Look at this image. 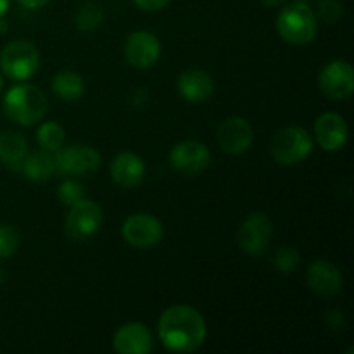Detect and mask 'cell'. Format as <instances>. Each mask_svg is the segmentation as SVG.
<instances>
[{
	"instance_id": "6da1fadb",
	"label": "cell",
	"mask_w": 354,
	"mask_h": 354,
	"mask_svg": "<svg viewBox=\"0 0 354 354\" xmlns=\"http://www.w3.org/2000/svg\"><path fill=\"white\" fill-rule=\"evenodd\" d=\"M158 334L168 351L194 353L206 341L207 325L196 308L175 304L159 317Z\"/></svg>"
},
{
	"instance_id": "7a4b0ae2",
	"label": "cell",
	"mask_w": 354,
	"mask_h": 354,
	"mask_svg": "<svg viewBox=\"0 0 354 354\" xmlns=\"http://www.w3.org/2000/svg\"><path fill=\"white\" fill-rule=\"evenodd\" d=\"M2 106L10 121L21 127H31L47 114V97L38 86L23 82L6 93Z\"/></svg>"
},
{
	"instance_id": "3957f363",
	"label": "cell",
	"mask_w": 354,
	"mask_h": 354,
	"mask_svg": "<svg viewBox=\"0 0 354 354\" xmlns=\"http://www.w3.org/2000/svg\"><path fill=\"white\" fill-rule=\"evenodd\" d=\"M277 31L290 45H308L317 38L318 19L306 2H292L280 10Z\"/></svg>"
},
{
	"instance_id": "277c9868",
	"label": "cell",
	"mask_w": 354,
	"mask_h": 354,
	"mask_svg": "<svg viewBox=\"0 0 354 354\" xmlns=\"http://www.w3.org/2000/svg\"><path fill=\"white\" fill-rule=\"evenodd\" d=\"M273 159L280 166H296L313 152V137L303 127L280 128L270 145Z\"/></svg>"
},
{
	"instance_id": "5b68a950",
	"label": "cell",
	"mask_w": 354,
	"mask_h": 354,
	"mask_svg": "<svg viewBox=\"0 0 354 354\" xmlns=\"http://www.w3.org/2000/svg\"><path fill=\"white\" fill-rule=\"evenodd\" d=\"M0 68L7 78L26 82L40 68L38 48L28 40L9 41L0 52Z\"/></svg>"
},
{
	"instance_id": "8992f818",
	"label": "cell",
	"mask_w": 354,
	"mask_h": 354,
	"mask_svg": "<svg viewBox=\"0 0 354 354\" xmlns=\"http://www.w3.org/2000/svg\"><path fill=\"white\" fill-rule=\"evenodd\" d=\"M54 162L55 173L69 176H85L100 168L102 158L92 145L75 144L57 149L54 152Z\"/></svg>"
},
{
	"instance_id": "52a82bcc",
	"label": "cell",
	"mask_w": 354,
	"mask_h": 354,
	"mask_svg": "<svg viewBox=\"0 0 354 354\" xmlns=\"http://www.w3.org/2000/svg\"><path fill=\"white\" fill-rule=\"evenodd\" d=\"M104 223V211L95 201L83 199L69 207L64 232L73 241H85L95 235Z\"/></svg>"
},
{
	"instance_id": "ba28073f",
	"label": "cell",
	"mask_w": 354,
	"mask_h": 354,
	"mask_svg": "<svg viewBox=\"0 0 354 354\" xmlns=\"http://www.w3.org/2000/svg\"><path fill=\"white\" fill-rule=\"evenodd\" d=\"M273 237V223L270 216L261 211L248 214L239 228L237 241L239 248L248 256H261L268 249L270 241Z\"/></svg>"
},
{
	"instance_id": "9c48e42d",
	"label": "cell",
	"mask_w": 354,
	"mask_h": 354,
	"mask_svg": "<svg viewBox=\"0 0 354 354\" xmlns=\"http://www.w3.org/2000/svg\"><path fill=\"white\" fill-rule=\"evenodd\" d=\"M211 162V152L199 140H183L169 151V166L180 175L197 176L206 171Z\"/></svg>"
},
{
	"instance_id": "30bf717a",
	"label": "cell",
	"mask_w": 354,
	"mask_h": 354,
	"mask_svg": "<svg viewBox=\"0 0 354 354\" xmlns=\"http://www.w3.org/2000/svg\"><path fill=\"white\" fill-rule=\"evenodd\" d=\"M123 239L137 249H149L159 244L165 235L162 223L151 213H135L124 220Z\"/></svg>"
},
{
	"instance_id": "8fae6325",
	"label": "cell",
	"mask_w": 354,
	"mask_h": 354,
	"mask_svg": "<svg viewBox=\"0 0 354 354\" xmlns=\"http://www.w3.org/2000/svg\"><path fill=\"white\" fill-rule=\"evenodd\" d=\"M318 86L328 99L344 100L354 92V69L348 61H332L322 68Z\"/></svg>"
},
{
	"instance_id": "7c38bea8",
	"label": "cell",
	"mask_w": 354,
	"mask_h": 354,
	"mask_svg": "<svg viewBox=\"0 0 354 354\" xmlns=\"http://www.w3.org/2000/svg\"><path fill=\"white\" fill-rule=\"evenodd\" d=\"M124 57L135 69L152 68L161 57V41L152 31H133L124 44Z\"/></svg>"
},
{
	"instance_id": "4fadbf2b",
	"label": "cell",
	"mask_w": 354,
	"mask_h": 354,
	"mask_svg": "<svg viewBox=\"0 0 354 354\" xmlns=\"http://www.w3.org/2000/svg\"><path fill=\"white\" fill-rule=\"evenodd\" d=\"M216 142L227 154H244L254 142V131L248 120L241 116H230L220 123L216 130Z\"/></svg>"
},
{
	"instance_id": "5bb4252c",
	"label": "cell",
	"mask_w": 354,
	"mask_h": 354,
	"mask_svg": "<svg viewBox=\"0 0 354 354\" xmlns=\"http://www.w3.org/2000/svg\"><path fill=\"white\" fill-rule=\"evenodd\" d=\"M113 349L120 354H149L154 349V339L144 324L128 322L114 334Z\"/></svg>"
},
{
	"instance_id": "9a60e30c",
	"label": "cell",
	"mask_w": 354,
	"mask_h": 354,
	"mask_svg": "<svg viewBox=\"0 0 354 354\" xmlns=\"http://www.w3.org/2000/svg\"><path fill=\"white\" fill-rule=\"evenodd\" d=\"M306 283L315 294L322 297H334L342 290V273L334 263L317 259L306 272Z\"/></svg>"
},
{
	"instance_id": "2e32d148",
	"label": "cell",
	"mask_w": 354,
	"mask_h": 354,
	"mask_svg": "<svg viewBox=\"0 0 354 354\" xmlns=\"http://www.w3.org/2000/svg\"><path fill=\"white\" fill-rule=\"evenodd\" d=\"M315 138L324 151H341L348 142V124L344 118L332 111L320 114L315 121Z\"/></svg>"
},
{
	"instance_id": "e0dca14e",
	"label": "cell",
	"mask_w": 354,
	"mask_h": 354,
	"mask_svg": "<svg viewBox=\"0 0 354 354\" xmlns=\"http://www.w3.org/2000/svg\"><path fill=\"white\" fill-rule=\"evenodd\" d=\"M111 178L123 189H133L145 178V162L135 152H121L111 162Z\"/></svg>"
},
{
	"instance_id": "ac0fdd59",
	"label": "cell",
	"mask_w": 354,
	"mask_h": 354,
	"mask_svg": "<svg viewBox=\"0 0 354 354\" xmlns=\"http://www.w3.org/2000/svg\"><path fill=\"white\" fill-rule=\"evenodd\" d=\"M180 95L189 102H204L214 93V80L204 69H187L178 76Z\"/></svg>"
},
{
	"instance_id": "d6986e66",
	"label": "cell",
	"mask_w": 354,
	"mask_h": 354,
	"mask_svg": "<svg viewBox=\"0 0 354 354\" xmlns=\"http://www.w3.org/2000/svg\"><path fill=\"white\" fill-rule=\"evenodd\" d=\"M28 152V140L23 133L16 130H0V161L3 165L19 171Z\"/></svg>"
},
{
	"instance_id": "ffe728a7",
	"label": "cell",
	"mask_w": 354,
	"mask_h": 354,
	"mask_svg": "<svg viewBox=\"0 0 354 354\" xmlns=\"http://www.w3.org/2000/svg\"><path fill=\"white\" fill-rule=\"evenodd\" d=\"M19 171L31 182H47L55 173L54 152L45 151V149L28 152V156L21 162Z\"/></svg>"
},
{
	"instance_id": "44dd1931",
	"label": "cell",
	"mask_w": 354,
	"mask_h": 354,
	"mask_svg": "<svg viewBox=\"0 0 354 354\" xmlns=\"http://www.w3.org/2000/svg\"><path fill=\"white\" fill-rule=\"evenodd\" d=\"M52 90L59 99L66 100V102H73L78 100L85 92V82H83L82 75L76 71H59L57 75L52 78Z\"/></svg>"
},
{
	"instance_id": "7402d4cb",
	"label": "cell",
	"mask_w": 354,
	"mask_h": 354,
	"mask_svg": "<svg viewBox=\"0 0 354 354\" xmlns=\"http://www.w3.org/2000/svg\"><path fill=\"white\" fill-rule=\"evenodd\" d=\"M104 17V9L100 3L97 2H83L82 6L76 9L75 14V26L78 28L80 31H93L102 24Z\"/></svg>"
},
{
	"instance_id": "603a6c76",
	"label": "cell",
	"mask_w": 354,
	"mask_h": 354,
	"mask_svg": "<svg viewBox=\"0 0 354 354\" xmlns=\"http://www.w3.org/2000/svg\"><path fill=\"white\" fill-rule=\"evenodd\" d=\"M37 138L41 149L55 152L57 149H61L62 145H64L66 130L61 124L55 123V121H45V123H41L40 128H38Z\"/></svg>"
},
{
	"instance_id": "cb8c5ba5",
	"label": "cell",
	"mask_w": 354,
	"mask_h": 354,
	"mask_svg": "<svg viewBox=\"0 0 354 354\" xmlns=\"http://www.w3.org/2000/svg\"><path fill=\"white\" fill-rule=\"evenodd\" d=\"M301 263L299 251L290 245H283V248H279L273 254V265L279 270L280 273H286V275H290L292 272H296V268Z\"/></svg>"
},
{
	"instance_id": "d4e9b609",
	"label": "cell",
	"mask_w": 354,
	"mask_h": 354,
	"mask_svg": "<svg viewBox=\"0 0 354 354\" xmlns=\"http://www.w3.org/2000/svg\"><path fill=\"white\" fill-rule=\"evenodd\" d=\"M21 242L19 230L14 225H0V259H7L17 251Z\"/></svg>"
},
{
	"instance_id": "484cf974",
	"label": "cell",
	"mask_w": 354,
	"mask_h": 354,
	"mask_svg": "<svg viewBox=\"0 0 354 354\" xmlns=\"http://www.w3.org/2000/svg\"><path fill=\"white\" fill-rule=\"evenodd\" d=\"M85 187L75 180H64L57 189V197L64 206L71 207L73 204L80 203L85 199Z\"/></svg>"
},
{
	"instance_id": "4316f807",
	"label": "cell",
	"mask_w": 354,
	"mask_h": 354,
	"mask_svg": "<svg viewBox=\"0 0 354 354\" xmlns=\"http://www.w3.org/2000/svg\"><path fill=\"white\" fill-rule=\"evenodd\" d=\"M342 12L344 9H342L341 0H318L315 16L320 17L325 23H337L342 17Z\"/></svg>"
},
{
	"instance_id": "83f0119b",
	"label": "cell",
	"mask_w": 354,
	"mask_h": 354,
	"mask_svg": "<svg viewBox=\"0 0 354 354\" xmlns=\"http://www.w3.org/2000/svg\"><path fill=\"white\" fill-rule=\"evenodd\" d=\"M133 2L144 12H158V10L165 9L171 0H133Z\"/></svg>"
},
{
	"instance_id": "f1b7e54d",
	"label": "cell",
	"mask_w": 354,
	"mask_h": 354,
	"mask_svg": "<svg viewBox=\"0 0 354 354\" xmlns=\"http://www.w3.org/2000/svg\"><path fill=\"white\" fill-rule=\"evenodd\" d=\"M325 320H327L328 327H330L332 330H342V328L346 327V318H344V313H342L341 310L328 311Z\"/></svg>"
},
{
	"instance_id": "f546056e",
	"label": "cell",
	"mask_w": 354,
	"mask_h": 354,
	"mask_svg": "<svg viewBox=\"0 0 354 354\" xmlns=\"http://www.w3.org/2000/svg\"><path fill=\"white\" fill-rule=\"evenodd\" d=\"M17 2L26 7V9H40V7H45L48 2H52V0H17Z\"/></svg>"
},
{
	"instance_id": "4dcf8cb0",
	"label": "cell",
	"mask_w": 354,
	"mask_h": 354,
	"mask_svg": "<svg viewBox=\"0 0 354 354\" xmlns=\"http://www.w3.org/2000/svg\"><path fill=\"white\" fill-rule=\"evenodd\" d=\"M9 3H10V0H0V17L7 12V9H9Z\"/></svg>"
},
{
	"instance_id": "1f68e13d",
	"label": "cell",
	"mask_w": 354,
	"mask_h": 354,
	"mask_svg": "<svg viewBox=\"0 0 354 354\" xmlns=\"http://www.w3.org/2000/svg\"><path fill=\"white\" fill-rule=\"evenodd\" d=\"M263 3H265V6H270V7H277V6H282L283 2H286V0H261Z\"/></svg>"
},
{
	"instance_id": "d6a6232c",
	"label": "cell",
	"mask_w": 354,
	"mask_h": 354,
	"mask_svg": "<svg viewBox=\"0 0 354 354\" xmlns=\"http://www.w3.org/2000/svg\"><path fill=\"white\" fill-rule=\"evenodd\" d=\"M7 30H9V23H7L6 19H2V17H0V33H6Z\"/></svg>"
},
{
	"instance_id": "836d02e7",
	"label": "cell",
	"mask_w": 354,
	"mask_h": 354,
	"mask_svg": "<svg viewBox=\"0 0 354 354\" xmlns=\"http://www.w3.org/2000/svg\"><path fill=\"white\" fill-rule=\"evenodd\" d=\"M2 88H3V78L2 75H0V92H2Z\"/></svg>"
},
{
	"instance_id": "e575fe53",
	"label": "cell",
	"mask_w": 354,
	"mask_h": 354,
	"mask_svg": "<svg viewBox=\"0 0 354 354\" xmlns=\"http://www.w3.org/2000/svg\"><path fill=\"white\" fill-rule=\"evenodd\" d=\"M2 280H3V270L0 268V282H2Z\"/></svg>"
},
{
	"instance_id": "d590c367",
	"label": "cell",
	"mask_w": 354,
	"mask_h": 354,
	"mask_svg": "<svg viewBox=\"0 0 354 354\" xmlns=\"http://www.w3.org/2000/svg\"><path fill=\"white\" fill-rule=\"evenodd\" d=\"M303 2H306V0H303Z\"/></svg>"
}]
</instances>
